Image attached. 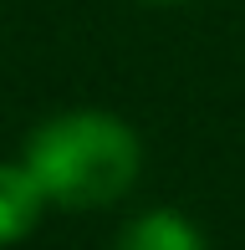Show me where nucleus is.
<instances>
[{"instance_id": "3", "label": "nucleus", "mask_w": 245, "mask_h": 250, "mask_svg": "<svg viewBox=\"0 0 245 250\" xmlns=\"http://www.w3.org/2000/svg\"><path fill=\"white\" fill-rule=\"evenodd\" d=\"M118 250H209L199 225L179 209H143L138 220H128Z\"/></svg>"}, {"instance_id": "4", "label": "nucleus", "mask_w": 245, "mask_h": 250, "mask_svg": "<svg viewBox=\"0 0 245 250\" xmlns=\"http://www.w3.org/2000/svg\"><path fill=\"white\" fill-rule=\"evenodd\" d=\"M153 5H184V0H153Z\"/></svg>"}, {"instance_id": "2", "label": "nucleus", "mask_w": 245, "mask_h": 250, "mask_svg": "<svg viewBox=\"0 0 245 250\" xmlns=\"http://www.w3.org/2000/svg\"><path fill=\"white\" fill-rule=\"evenodd\" d=\"M41 214H46V194H41L36 174L20 158L16 164H0V245L26 240L41 225Z\"/></svg>"}, {"instance_id": "1", "label": "nucleus", "mask_w": 245, "mask_h": 250, "mask_svg": "<svg viewBox=\"0 0 245 250\" xmlns=\"http://www.w3.org/2000/svg\"><path fill=\"white\" fill-rule=\"evenodd\" d=\"M20 164L36 174L46 204L61 209H107L138 184L143 148L118 112L77 107L36 123L20 148Z\"/></svg>"}]
</instances>
